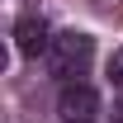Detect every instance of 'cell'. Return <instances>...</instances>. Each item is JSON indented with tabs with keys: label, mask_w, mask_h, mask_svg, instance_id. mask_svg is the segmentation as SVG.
<instances>
[{
	"label": "cell",
	"mask_w": 123,
	"mask_h": 123,
	"mask_svg": "<svg viewBox=\"0 0 123 123\" xmlns=\"http://www.w3.org/2000/svg\"><path fill=\"white\" fill-rule=\"evenodd\" d=\"M43 57H47V71H52L62 85H71V80H80L85 71H90V62H95V38L80 33V29H66V33L52 38V47H47Z\"/></svg>",
	"instance_id": "6da1fadb"
},
{
	"label": "cell",
	"mask_w": 123,
	"mask_h": 123,
	"mask_svg": "<svg viewBox=\"0 0 123 123\" xmlns=\"http://www.w3.org/2000/svg\"><path fill=\"white\" fill-rule=\"evenodd\" d=\"M57 114L66 123H90L95 114H99V95H95L85 80H71V85H62V95H57Z\"/></svg>",
	"instance_id": "7a4b0ae2"
},
{
	"label": "cell",
	"mask_w": 123,
	"mask_h": 123,
	"mask_svg": "<svg viewBox=\"0 0 123 123\" xmlns=\"http://www.w3.org/2000/svg\"><path fill=\"white\" fill-rule=\"evenodd\" d=\"M14 47L24 52V57H38V52L52 47V33H47L43 14H24V19L14 24Z\"/></svg>",
	"instance_id": "3957f363"
},
{
	"label": "cell",
	"mask_w": 123,
	"mask_h": 123,
	"mask_svg": "<svg viewBox=\"0 0 123 123\" xmlns=\"http://www.w3.org/2000/svg\"><path fill=\"white\" fill-rule=\"evenodd\" d=\"M109 76H114V85L123 90V47H118V57H114V71H109Z\"/></svg>",
	"instance_id": "277c9868"
},
{
	"label": "cell",
	"mask_w": 123,
	"mask_h": 123,
	"mask_svg": "<svg viewBox=\"0 0 123 123\" xmlns=\"http://www.w3.org/2000/svg\"><path fill=\"white\" fill-rule=\"evenodd\" d=\"M62 123H66V118H62Z\"/></svg>",
	"instance_id": "5b68a950"
}]
</instances>
